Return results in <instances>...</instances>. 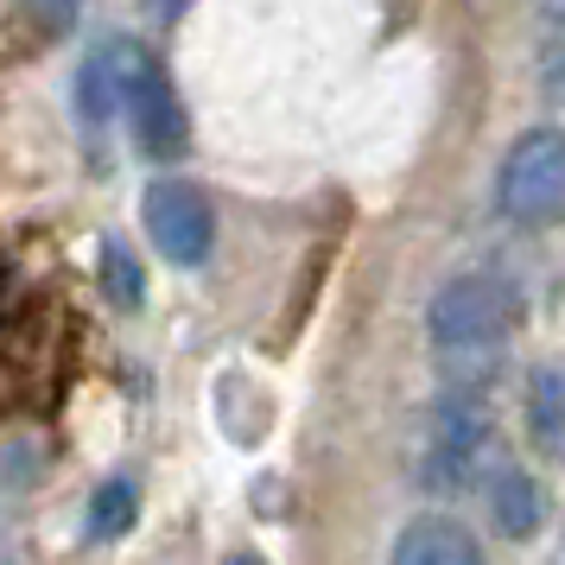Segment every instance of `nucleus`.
<instances>
[{"label": "nucleus", "mask_w": 565, "mask_h": 565, "mask_svg": "<svg viewBox=\"0 0 565 565\" xmlns=\"http://www.w3.org/2000/svg\"><path fill=\"white\" fill-rule=\"evenodd\" d=\"M514 324H521V292H514V280L483 274V267L445 280L426 306V331L445 356H495Z\"/></svg>", "instance_id": "1"}, {"label": "nucleus", "mask_w": 565, "mask_h": 565, "mask_svg": "<svg viewBox=\"0 0 565 565\" xmlns=\"http://www.w3.org/2000/svg\"><path fill=\"white\" fill-rule=\"evenodd\" d=\"M495 210L514 230H546L565 210V140L559 128H527L502 153L495 172Z\"/></svg>", "instance_id": "2"}, {"label": "nucleus", "mask_w": 565, "mask_h": 565, "mask_svg": "<svg viewBox=\"0 0 565 565\" xmlns=\"http://www.w3.org/2000/svg\"><path fill=\"white\" fill-rule=\"evenodd\" d=\"M489 458V413L470 394L438 401L426 419V451H419V483L426 489H463Z\"/></svg>", "instance_id": "3"}, {"label": "nucleus", "mask_w": 565, "mask_h": 565, "mask_svg": "<svg viewBox=\"0 0 565 565\" xmlns=\"http://www.w3.org/2000/svg\"><path fill=\"white\" fill-rule=\"evenodd\" d=\"M140 216H147L153 248L172 260V267H204V260H210V242H216V210H210V198L191 179L147 184Z\"/></svg>", "instance_id": "4"}, {"label": "nucleus", "mask_w": 565, "mask_h": 565, "mask_svg": "<svg viewBox=\"0 0 565 565\" xmlns=\"http://www.w3.org/2000/svg\"><path fill=\"white\" fill-rule=\"evenodd\" d=\"M121 115L134 121L140 153H153V159H179L184 153V134L191 128H184V108H179V96H172V83H166V71H159L153 57L140 64V77H134Z\"/></svg>", "instance_id": "5"}, {"label": "nucleus", "mask_w": 565, "mask_h": 565, "mask_svg": "<svg viewBox=\"0 0 565 565\" xmlns=\"http://www.w3.org/2000/svg\"><path fill=\"white\" fill-rule=\"evenodd\" d=\"M140 64H147V52H140L134 39H108V45H96V52L83 57V71H77L83 115H89V121H108L115 108L128 103V89H134V77H140Z\"/></svg>", "instance_id": "6"}, {"label": "nucleus", "mask_w": 565, "mask_h": 565, "mask_svg": "<svg viewBox=\"0 0 565 565\" xmlns=\"http://www.w3.org/2000/svg\"><path fill=\"white\" fill-rule=\"evenodd\" d=\"M394 565H483V546L451 514H419L394 540Z\"/></svg>", "instance_id": "7"}, {"label": "nucleus", "mask_w": 565, "mask_h": 565, "mask_svg": "<svg viewBox=\"0 0 565 565\" xmlns=\"http://www.w3.org/2000/svg\"><path fill=\"white\" fill-rule=\"evenodd\" d=\"M489 514H495V527L509 540H527L546 521V502H540V483L527 470H495L489 477Z\"/></svg>", "instance_id": "8"}, {"label": "nucleus", "mask_w": 565, "mask_h": 565, "mask_svg": "<svg viewBox=\"0 0 565 565\" xmlns=\"http://www.w3.org/2000/svg\"><path fill=\"white\" fill-rule=\"evenodd\" d=\"M134 514H140L134 477H108V483L96 489V502H89V540H121L134 527Z\"/></svg>", "instance_id": "9"}, {"label": "nucleus", "mask_w": 565, "mask_h": 565, "mask_svg": "<svg viewBox=\"0 0 565 565\" xmlns=\"http://www.w3.org/2000/svg\"><path fill=\"white\" fill-rule=\"evenodd\" d=\"M559 369H534L527 382V433H534L540 451H559Z\"/></svg>", "instance_id": "10"}, {"label": "nucleus", "mask_w": 565, "mask_h": 565, "mask_svg": "<svg viewBox=\"0 0 565 565\" xmlns=\"http://www.w3.org/2000/svg\"><path fill=\"white\" fill-rule=\"evenodd\" d=\"M26 382H32V350H26V331H0V413L13 407L20 394H26Z\"/></svg>", "instance_id": "11"}, {"label": "nucleus", "mask_w": 565, "mask_h": 565, "mask_svg": "<svg viewBox=\"0 0 565 565\" xmlns=\"http://www.w3.org/2000/svg\"><path fill=\"white\" fill-rule=\"evenodd\" d=\"M103 286L121 299V306H140V267L121 242H103Z\"/></svg>", "instance_id": "12"}, {"label": "nucleus", "mask_w": 565, "mask_h": 565, "mask_svg": "<svg viewBox=\"0 0 565 565\" xmlns=\"http://www.w3.org/2000/svg\"><path fill=\"white\" fill-rule=\"evenodd\" d=\"M77 7H83V0H20L26 26H32V32H45V39H57V32L77 26Z\"/></svg>", "instance_id": "13"}, {"label": "nucleus", "mask_w": 565, "mask_h": 565, "mask_svg": "<svg viewBox=\"0 0 565 565\" xmlns=\"http://www.w3.org/2000/svg\"><path fill=\"white\" fill-rule=\"evenodd\" d=\"M223 565H267V559H255V553H235V559H223Z\"/></svg>", "instance_id": "14"}]
</instances>
